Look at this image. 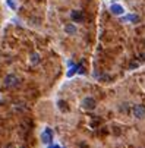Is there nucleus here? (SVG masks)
<instances>
[{
    "instance_id": "obj_12",
    "label": "nucleus",
    "mask_w": 145,
    "mask_h": 148,
    "mask_svg": "<svg viewBox=\"0 0 145 148\" xmlns=\"http://www.w3.org/2000/svg\"><path fill=\"white\" fill-rule=\"evenodd\" d=\"M49 148H60L59 145H53V147H49Z\"/></svg>"
},
{
    "instance_id": "obj_11",
    "label": "nucleus",
    "mask_w": 145,
    "mask_h": 148,
    "mask_svg": "<svg viewBox=\"0 0 145 148\" xmlns=\"http://www.w3.org/2000/svg\"><path fill=\"white\" fill-rule=\"evenodd\" d=\"M6 3H8V6L10 8V9H16V3H15V0H6Z\"/></svg>"
},
{
    "instance_id": "obj_9",
    "label": "nucleus",
    "mask_w": 145,
    "mask_h": 148,
    "mask_svg": "<svg viewBox=\"0 0 145 148\" xmlns=\"http://www.w3.org/2000/svg\"><path fill=\"white\" fill-rule=\"evenodd\" d=\"M31 63L32 65H38L40 63V54L38 53H32L31 54Z\"/></svg>"
},
{
    "instance_id": "obj_1",
    "label": "nucleus",
    "mask_w": 145,
    "mask_h": 148,
    "mask_svg": "<svg viewBox=\"0 0 145 148\" xmlns=\"http://www.w3.org/2000/svg\"><path fill=\"white\" fill-rule=\"evenodd\" d=\"M81 106H82V109H85V110H94L95 109V100L91 98V97H85L82 100Z\"/></svg>"
},
{
    "instance_id": "obj_10",
    "label": "nucleus",
    "mask_w": 145,
    "mask_h": 148,
    "mask_svg": "<svg viewBox=\"0 0 145 148\" xmlns=\"http://www.w3.org/2000/svg\"><path fill=\"white\" fill-rule=\"evenodd\" d=\"M78 69H79V66H78V65L72 66V68L69 69V72H68V76H69V78H70V76H73V75H75V72H76Z\"/></svg>"
},
{
    "instance_id": "obj_6",
    "label": "nucleus",
    "mask_w": 145,
    "mask_h": 148,
    "mask_svg": "<svg viewBox=\"0 0 145 148\" xmlns=\"http://www.w3.org/2000/svg\"><path fill=\"white\" fill-rule=\"evenodd\" d=\"M110 10H111V13H113V15H117V16H120V15L125 13V9H123L120 5H116V3L110 6Z\"/></svg>"
},
{
    "instance_id": "obj_3",
    "label": "nucleus",
    "mask_w": 145,
    "mask_h": 148,
    "mask_svg": "<svg viewBox=\"0 0 145 148\" xmlns=\"http://www.w3.org/2000/svg\"><path fill=\"white\" fill-rule=\"evenodd\" d=\"M132 112H133V116L136 119H144L145 117V107L144 106H133Z\"/></svg>"
},
{
    "instance_id": "obj_4",
    "label": "nucleus",
    "mask_w": 145,
    "mask_h": 148,
    "mask_svg": "<svg viewBox=\"0 0 145 148\" xmlns=\"http://www.w3.org/2000/svg\"><path fill=\"white\" fill-rule=\"evenodd\" d=\"M5 84H6V87H18L19 85V79L15 76V75H9V76H6V79H5Z\"/></svg>"
},
{
    "instance_id": "obj_2",
    "label": "nucleus",
    "mask_w": 145,
    "mask_h": 148,
    "mask_svg": "<svg viewBox=\"0 0 145 148\" xmlns=\"http://www.w3.org/2000/svg\"><path fill=\"white\" fill-rule=\"evenodd\" d=\"M41 141L44 144H51L53 142V132L50 128H46V131L41 134Z\"/></svg>"
},
{
    "instance_id": "obj_7",
    "label": "nucleus",
    "mask_w": 145,
    "mask_h": 148,
    "mask_svg": "<svg viewBox=\"0 0 145 148\" xmlns=\"http://www.w3.org/2000/svg\"><path fill=\"white\" fill-rule=\"evenodd\" d=\"M65 32L69 34V35H75L76 34V27L73 24H68V25H65Z\"/></svg>"
},
{
    "instance_id": "obj_8",
    "label": "nucleus",
    "mask_w": 145,
    "mask_h": 148,
    "mask_svg": "<svg viewBox=\"0 0 145 148\" xmlns=\"http://www.w3.org/2000/svg\"><path fill=\"white\" fill-rule=\"evenodd\" d=\"M123 21H131V22H139V16H136V15H128V16H125L123 18Z\"/></svg>"
},
{
    "instance_id": "obj_5",
    "label": "nucleus",
    "mask_w": 145,
    "mask_h": 148,
    "mask_svg": "<svg viewBox=\"0 0 145 148\" xmlns=\"http://www.w3.org/2000/svg\"><path fill=\"white\" fill-rule=\"evenodd\" d=\"M70 18H72L73 22H82V21L85 19L84 13H82L81 10H73V12H70Z\"/></svg>"
}]
</instances>
